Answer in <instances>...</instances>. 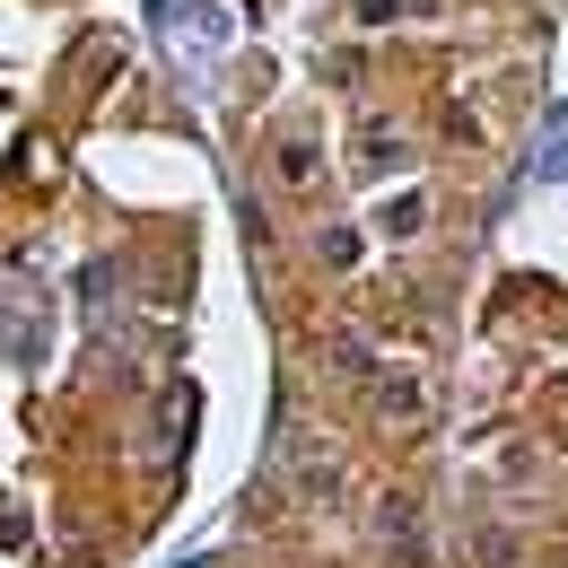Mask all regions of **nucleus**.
Segmentation results:
<instances>
[{
  "label": "nucleus",
  "mask_w": 568,
  "mask_h": 568,
  "mask_svg": "<svg viewBox=\"0 0 568 568\" xmlns=\"http://www.w3.org/2000/svg\"><path fill=\"white\" fill-rule=\"evenodd\" d=\"M281 175H288V184H315V149L288 141V149H281Z\"/></svg>",
  "instance_id": "obj_2"
},
{
  "label": "nucleus",
  "mask_w": 568,
  "mask_h": 568,
  "mask_svg": "<svg viewBox=\"0 0 568 568\" xmlns=\"http://www.w3.org/2000/svg\"><path fill=\"white\" fill-rule=\"evenodd\" d=\"M376 412H385V420H394V428H420V420H428V394H420V385H412V376H394V385L376 394Z\"/></svg>",
  "instance_id": "obj_1"
}]
</instances>
